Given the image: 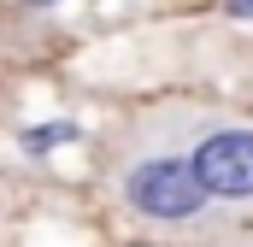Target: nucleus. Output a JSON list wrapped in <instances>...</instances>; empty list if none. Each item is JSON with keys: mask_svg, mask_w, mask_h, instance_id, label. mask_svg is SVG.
<instances>
[{"mask_svg": "<svg viewBox=\"0 0 253 247\" xmlns=\"http://www.w3.org/2000/svg\"><path fill=\"white\" fill-rule=\"evenodd\" d=\"M118 194L135 218L147 224H165V230H189V224H206L212 218V194L200 188L189 153H171V147H141L129 153L124 171H118Z\"/></svg>", "mask_w": 253, "mask_h": 247, "instance_id": "1", "label": "nucleus"}, {"mask_svg": "<svg viewBox=\"0 0 253 247\" xmlns=\"http://www.w3.org/2000/svg\"><path fill=\"white\" fill-rule=\"evenodd\" d=\"M189 165L212 200H224V206L253 200V124H206V129H194Z\"/></svg>", "mask_w": 253, "mask_h": 247, "instance_id": "2", "label": "nucleus"}, {"mask_svg": "<svg viewBox=\"0 0 253 247\" xmlns=\"http://www.w3.org/2000/svg\"><path fill=\"white\" fill-rule=\"evenodd\" d=\"M83 141V124L77 118H53V124H30L24 135H18V147L30 153V159H42V153H53V147H77Z\"/></svg>", "mask_w": 253, "mask_h": 247, "instance_id": "3", "label": "nucleus"}, {"mask_svg": "<svg viewBox=\"0 0 253 247\" xmlns=\"http://www.w3.org/2000/svg\"><path fill=\"white\" fill-rule=\"evenodd\" d=\"M224 12L230 18H253V0H224Z\"/></svg>", "mask_w": 253, "mask_h": 247, "instance_id": "4", "label": "nucleus"}, {"mask_svg": "<svg viewBox=\"0 0 253 247\" xmlns=\"http://www.w3.org/2000/svg\"><path fill=\"white\" fill-rule=\"evenodd\" d=\"M24 6H53V0H24Z\"/></svg>", "mask_w": 253, "mask_h": 247, "instance_id": "5", "label": "nucleus"}]
</instances>
